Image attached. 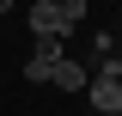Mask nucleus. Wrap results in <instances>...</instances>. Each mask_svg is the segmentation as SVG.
<instances>
[{"mask_svg": "<svg viewBox=\"0 0 122 116\" xmlns=\"http://www.w3.org/2000/svg\"><path fill=\"white\" fill-rule=\"evenodd\" d=\"M104 116H122V110H104Z\"/></svg>", "mask_w": 122, "mask_h": 116, "instance_id": "nucleus-9", "label": "nucleus"}, {"mask_svg": "<svg viewBox=\"0 0 122 116\" xmlns=\"http://www.w3.org/2000/svg\"><path fill=\"white\" fill-rule=\"evenodd\" d=\"M116 67H122V37H116Z\"/></svg>", "mask_w": 122, "mask_h": 116, "instance_id": "nucleus-8", "label": "nucleus"}, {"mask_svg": "<svg viewBox=\"0 0 122 116\" xmlns=\"http://www.w3.org/2000/svg\"><path fill=\"white\" fill-rule=\"evenodd\" d=\"M49 79H55L61 92H86V79H92V73L79 67V61H67V55H61V61H55V73H49Z\"/></svg>", "mask_w": 122, "mask_h": 116, "instance_id": "nucleus-4", "label": "nucleus"}, {"mask_svg": "<svg viewBox=\"0 0 122 116\" xmlns=\"http://www.w3.org/2000/svg\"><path fill=\"white\" fill-rule=\"evenodd\" d=\"M110 55H116V37H110V31H104V37H92V61H110Z\"/></svg>", "mask_w": 122, "mask_h": 116, "instance_id": "nucleus-5", "label": "nucleus"}, {"mask_svg": "<svg viewBox=\"0 0 122 116\" xmlns=\"http://www.w3.org/2000/svg\"><path fill=\"white\" fill-rule=\"evenodd\" d=\"M86 98L98 104V110H122V67H116V55L98 61V73L86 79Z\"/></svg>", "mask_w": 122, "mask_h": 116, "instance_id": "nucleus-1", "label": "nucleus"}, {"mask_svg": "<svg viewBox=\"0 0 122 116\" xmlns=\"http://www.w3.org/2000/svg\"><path fill=\"white\" fill-rule=\"evenodd\" d=\"M6 12H12V0H0V18H6Z\"/></svg>", "mask_w": 122, "mask_h": 116, "instance_id": "nucleus-7", "label": "nucleus"}, {"mask_svg": "<svg viewBox=\"0 0 122 116\" xmlns=\"http://www.w3.org/2000/svg\"><path fill=\"white\" fill-rule=\"evenodd\" d=\"M49 6H55V0H49Z\"/></svg>", "mask_w": 122, "mask_h": 116, "instance_id": "nucleus-10", "label": "nucleus"}, {"mask_svg": "<svg viewBox=\"0 0 122 116\" xmlns=\"http://www.w3.org/2000/svg\"><path fill=\"white\" fill-rule=\"evenodd\" d=\"M55 61H61V37H37V55L25 61V79H49Z\"/></svg>", "mask_w": 122, "mask_h": 116, "instance_id": "nucleus-3", "label": "nucleus"}, {"mask_svg": "<svg viewBox=\"0 0 122 116\" xmlns=\"http://www.w3.org/2000/svg\"><path fill=\"white\" fill-rule=\"evenodd\" d=\"M61 6V18H67V25H79V18H86V0H55Z\"/></svg>", "mask_w": 122, "mask_h": 116, "instance_id": "nucleus-6", "label": "nucleus"}, {"mask_svg": "<svg viewBox=\"0 0 122 116\" xmlns=\"http://www.w3.org/2000/svg\"><path fill=\"white\" fill-rule=\"evenodd\" d=\"M67 18H61V6H49V0H37L30 6V37H67Z\"/></svg>", "mask_w": 122, "mask_h": 116, "instance_id": "nucleus-2", "label": "nucleus"}]
</instances>
